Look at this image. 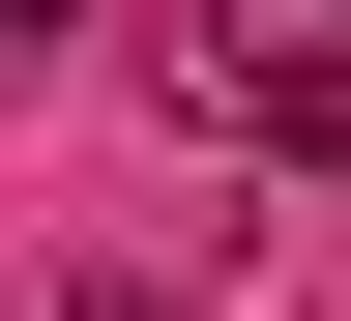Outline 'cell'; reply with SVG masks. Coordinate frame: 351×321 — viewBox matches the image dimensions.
Here are the masks:
<instances>
[{
	"instance_id": "1",
	"label": "cell",
	"mask_w": 351,
	"mask_h": 321,
	"mask_svg": "<svg viewBox=\"0 0 351 321\" xmlns=\"http://www.w3.org/2000/svg\"><path fill=\"white\" fill-rule=\"evenodd\" d=\"M59 321H176V292H147V263H88V292H59Z\"/></svg>"
},
{
	"instance_id": "2",
	"label": "cell",
	"mask_w": 351,
	"mask_h": 321,
	"mask_svg": "<svg viewBox=\"0 0 351 321\" xmlns=\"http://www.w3.org/2000/svg\"><path fill=\"white\" fill-rule=\"evenodd\" d=\"M59 29H88V0H0V59H59Z\"/></svg>"
}]
</instances>
